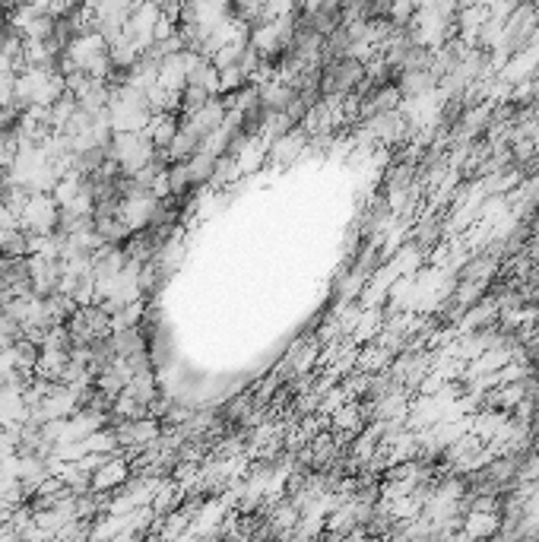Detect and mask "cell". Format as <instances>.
I'll return each mask as SVG.
<instances>
[{
	"instance_id": "cell-2",
	"label": "cell",
	"mask_w": 539,
	"mask_h": 542,
	"mask_svg": "<svg viewBox=\"0 0 539 542\" xmlns=\"http://www.w3.org/2000/svg\"><path fill=\"white\" fill-rule=\"evenodd\" d=\"M127 476H130V466H127V460L124 457H108L96 473H92V479H89V489L92 492H111V489H118V485H124L127 482Z\"/></svg>"
},
{
	"instance_id": "cell-1",
	"label": "cell",
	"mask_w": 539,
	"mask_h": 542,
	"mask_svg": "<svg viewBox=\"0 0 539 542\" xmlns=\"http://www.w3.org/2000/svg\"><path fill=\"white\" fill-rule=\"evenodd\" d=\"M61 222V207L51 194H29L26 207L20 213V226L29 235H51Z\"/></svg>"
}]
</instances>
